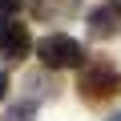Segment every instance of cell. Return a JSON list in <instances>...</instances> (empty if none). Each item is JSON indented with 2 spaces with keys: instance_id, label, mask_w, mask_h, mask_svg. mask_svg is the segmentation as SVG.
Listing matches in <instances>:
<instances>
[{
  "instance_id": "obj_2",
  "label": "cell",
  "mask_w": 121,
  "mask_h": 121,
  "mask_svg": "<svg viewBox=\"0 0 121 121\" xmlns=\"http://www.w3.org/2000/svg\"><path fill=\"white\" fill-rule=\"evenodd\" d=\"M77 89H81V97H85L89 105L109 101V97H121V73L109 65V60H93V65L81 73Z\"/></svg>"
},
{
  "instance_id": "obj_7",
  "label": "cell",
  "mask_w": 121,
  "mask_h": 121,
  "mask_svg": "<svg viewBox=\"0 0 121 121\" xmlns=\"http://www.w3.org/2000/svg\"><path fill=\"white\" fill-rule=\"evenodd\" d=\"M109 121H121V113H113V117H109Z\"/></svg>"
},
{
  "instance_id": "obj_1",
  "label": "cell",
  "mask_w": 121,
  "mask_h": 121,
  "mask_svg": "<svg viewBox=\"0 0 121 121\" xmlns=\"http://www.w3.org/2000/svg\"><path fill=\"white\" fill-rule=\"evenodd\" d=\"M36 56L48 69H77V65H85V44L65 32H48L36 40Z\"/></svg>"
},
{
  "instance_id": "obj_5",
  "label": "cell",
  "mask_w": 121,
  "mask_h": 121,
  "mask_svg": "<svg viewBox=\"0 0 121 121\" xmlns=\"http://www.w3.org/2000/svg\"><path fill=\"white\" fill-rule=\"evenodd\" d=\"M24 4V0H0V20H12V12Z\"/></svg>"
},
{
  "instance_id": "obj_3",
  "label": "cell",
  "mask_w": 121,
  "mask_h": 121,
  "mask_svg": "<svg viewBox=\"0 0 121 121\" xmlns=\"http://www.w3.org/2000/svg\"><path fill=\"white\" fill-rule=\"evenodd\" d=\"M28 48H32V36H28L24 24L0 20V56H4V60H24Z\"/></svg>"
},
{
  "instance_id": "obj_4",
  "label": "cell",
  "mask_w": 121,
  "mask_h": 121,
  "mask_svg": "<svg viewBox=\"0 0 121 121\" xmlns=\"http://www.w3.org/2000/svg\"><path fill=\"white\" fill-rule=\"evenodd\" d=\"M117 28H121V4H117V0H109V4H101V8L89 12V32H93L97 40L117 36Z\"/></svg>"
},
{
  "instance_id": "obj_6",
  "label": "cell",
  "mask_w": 121,
  "mask_h": 121,
  "mask_svg": "<svg viewBox=\"0 0 121 121\" xmlns=\"http://www.w3.org/2000/svg\"><path fill=\"white\" fill-rule=\"evenodd\" d=\"M4 97H8V77L0 73V101H4Z\"/></svg>"
}]
</instances>
